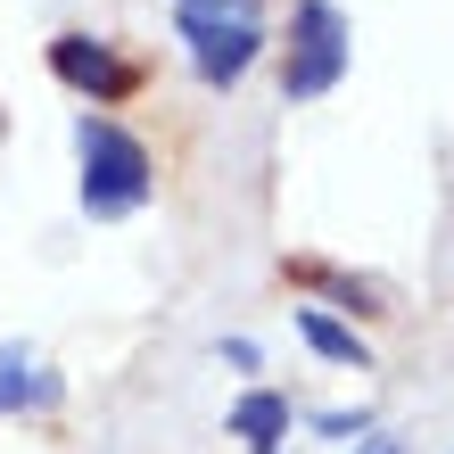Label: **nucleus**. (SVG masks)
Returning a JSON list of instances; mask_svg holds the SVG:
<instances>
[{
  "mask_svg": "<svg viewBox=\"0 0 454 454\" xmlns=\"http://www.w3.org/2000/svg\"><path fill=\"white\" fill-rule=\"evenodd\" d=\"M356 454H405V438H364Z\"/></svg>",
  "mask_w": 454,
  "mask_h": 454,
  "instance_id": "obj_11",
  "label": "nucleus"
},
{
  "mask_svg": "<svg viewBox=\"0 0 454 454\" xmlns=\"http://www.w3.org/2000/svg\"><path fill=\"white\" fill-rule=\"evenodd\" d=\"M67 405V372H50L25 347H0V413H59Z\"/></svg>",
  "mask_w": 454,
  "mask_h": 454,
  "instance_id": "obj_5",
  "label": "nucleus"
},
{
  "mask_svg": "<svg viewBox=\"0 0 454 454\" xmlns=\"http://www.w3.org/2000/svg\"><path fill=\"white\" fill-rule=\"evenodd\" d=\"M50 74H59L67 91H83L91 108H116V99L141 91V67H132L116 42H99V34H59L50 42Z\"/></svg>",
  "mask_w": 454,
  "mask_h": 454,
  "instance_id": "obj_4",
  "label": "nucleus"
},
{
  "mask_svg": "<svg viewBox=\"0 0 454 454\" xmlns=\"http://www.w3.org/2000/svg\"><path fill=\"white\" fill-rule=\"evenodd\" d=\"M306 273H314V281H323V289H331V298H347V306H356V314H396L380 281H356V273H323V264H306Z\"/></svg>",
  "mask_w": 454,
  "mask_h": 454,
  "instance_id": "obj_8",
  "label": "nucleus"
},
{
  "mask_svg": "<svg viewBox=\"0 0 454 454\" xmlns=\"http://www.w3.org/2000/svg\"><path fill=\"white\" fill-rule=\"evenodd\" d=\"M215 356H223L231 372H256V339H223V347H215Z\"/></svg>",
  "mask_w": 454,
  "mask_h": 454,
  "instance_id": "obj_10",
  "label": "nucleus"
},
{
  "mask_svg": "<svg viewBox=\"0 0 454 454\" xmlns=\"http://www.w3.org/2000/svg\"><path fill=\"white\" fill-rule=\"evenodd\" d=\"M74 157H83V215L91 223H116V215H141L157 199V166H149V141L124 132L116 116H74Z\"/></svg>",
  "mask_w": 454,
  "mask_h": 454,
  "instance_id": "obj_1",
  "label": "nucleus"
},
{
  "mask_svg": "<svg viewBox=\"0 0 454 454\" xmlns=\"http://www.w3.org/2000/svg\"><path fill=\"white\" fill-rule=\"evenodd\" d=\"M314 430L323 438H356V430H372V413L356 405V413H314Z\"/></svg>",
  "mask_w": 454,
  "mask_h": 454,
  "instance_id": "obj_9",
  "label": "nucleus"
},
{
  "mask_svg": "<svg viewBox=\"0 0 454 454\" xmlns=\"http://www.w3.org/2000/svg\"><path fill=\"white\" fill-rule=\"evenodd\" d=\"M174 9H182V42H191V67H199L207 91H231L264 59L256 0H174Z\"/></svg>",
  "mask_w": 454,
  "mask_h": 454,
  "instance_id": "obj_2",
  "label": "nucleus"
},
{
  "mask_svg": "<svg viewBox=\"0 0 454 454\" xmlns=\"http://www.w3.org/2000/svg\"><path fill=\"white\" fill-rule=\"evenodd\" d=\"M347 74V9L339 0H298L289 17V59H281V99H323Z\"/></svg>",
  "mask_w": 454,
  "mask_h": 454,
  "instance_id": "obj_3",
  "label": "nucleus"
},
{
  "mask_svg": "<svg viewBox=\"0 0 454 454\" xmlns=\"http://www.w3.org/2000/svg\"><path fill=\"white\" fill-rule=\"evenodd\" d=\"M298 339H306L323 364L372 372V347H364V331H356V323H339V314H323V306H298Z\"/></svg>",
  "mask_w": 454,
  "mask_h": 454,
  "instance_id": "obj_7",
  "label": "nucleus"
},
{
  "mask_svg": "<svg viewBox=\"0 0 454 454\" xmlns=\"http://www.w3.org/2000/svg\"><path fill=\"white\" fill-rule=\"evenodd\" d=\"M223 430L248 446V454H273V446L289 438V396H281V388H248V396L223 413Z\"/></svg>",
  "mask_w": 454,
  "mask_h": 454,
  "instance_id": "obj_6",
  "label": "nucleus"
}]
</instances>
